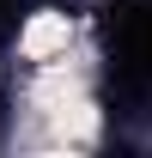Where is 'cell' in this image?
Instances as JSON below:
<instances>
[]
</instances>
